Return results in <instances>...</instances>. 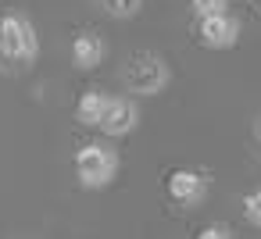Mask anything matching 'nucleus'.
Listing matches in <instances>:
<instances>
[{
	"label": "nucleus",
	"mask_w": 261,
	"mask_h": 239,
	"mask_svg": "<svg viewBox=\"0 0 261 239\" xmlns=\"http://www.w3.org/2000/svg\"><path fill=\"white\" fill-rule=\"evenodd\" d=\"M168 82H172V72H168L161 54H147V50L133 54L122 68V86L133 97H158L168 89Z\"/></svg>",
	"instance_id": "7ed1b4c3"
},
{
	"label": "nucleus",
	"mask_w": 261,
	"mask_h": 239,
	"mask_svg": "<svg viewBox=\"0 0 261 239\" xmlns=\"http://www.w3.org/2000/svg\"><path fill=\"white\" fill-rule=\"evenodd\" d=\"M190 8H193V15H197V18H204V15L225 11V8H229V0H190Z\"/></svg>",
	"instance_id": "9b49d317"
},
{
	"label": "nucleus",
	"mask_w": 261,
	"mask_h": 239,
	"mask_svg": "<svg viewBox=\"0 0 261 239\" xmlns=\"http://www.w3.org/2000/svg\"><path fill=\"white\" fill-rule=\"evenodd\" d=\"M165 189H168V196H172L179 207H200V203L207 200L211 182H207V175H204V171L175 168V171L165 178Z\"/></svg>",
	"instance_id": "39448f33"
},
{
	"label": "nucleus",
	"mask_w": 261,
	"mask_h": 239,
	"mask_svg": "<svg viewBox=\"0 0 261 239\" xmlns=\"http://www.w3.org/2000/svg\"><path fill=\"white\" fill-rule=\"evenodd\" d=\"M68 57H72V65L79 68V72H93V68H100L104 65V57H108V43H104V36L100 33H75L72 36V47H68Z\"/></svg>",
	"instance_id": "0eeeda50"
},
{
	"label": "nucleus",
	"mask_w": 261,
	"mask_h": 239,
	"mask_svg": "<svg viewBox=\"0 0 261 239\" xmlns=\"http://www.w3.org/2000/svg\"><path fill=\"white\" fill-rule=\"evenodd\" d=\"M40 57V36H36V25L11 11L0 18V61H8L11 68H29L36 65Z\"/></svg>",
	"instance_id": "f257e3e1"
},
{
	"label": "nucleus",
	"mask_w": 261,
	"mask_h": 239,
	"mask_svg": "<svg viewBox=\"0 0 261 239\" xmlns=\"http://www.w3.org/2000/svg\"><path fill=\"white\" fill-rule=\"evenodd\" d=\"M254 136H257V139H261V118H257V125H254Z\"/></svg>",
	"instance_id": "ddd939ff"
},
{
	"label": "nucleus",
	"mask_w": 261,
	"mask_h": 239,
	"mask_svg": "<svg viewBox=\"0 0 261 239\" xmlns=\"http://www.w3.org/2000/svg\"><path fill=\"white\" fill-rule=\"evenodd\" d=\"M97 4H100L104 15H111V18H133V15H140L143 0H97Z\"/></svg>",
	"instance_id": "1a4fd4ad"
},
{
	"label": "nucleus",
	"mask_w": 261,
	"mask_h": 239,
	"mask_svg": "<svg viewBox=\"0 0 261 239\" xmlns=\"http://www.w3.org/2000/svg\"><path fill=\"white\" fill-rule=\"evenodd\" d=\"M197 36L207 50H229L240 43V18L229 11L204 15V18H197Z\"/></svg>",
	"instance_id": "20e7f679"
},
{
	"label": "nucleus",
	"mask_w": 261,
	"mask_h": 239,
	"mask_svg": "<svg viewBox=\"0 0 261 239\" xmlns=\"http://www.w3.org/2000/svg\"><path fill=\"white\" fill-rule=\"evenodd\" d=\"M108 100H111V97H108L104 89H86V93H79V100H75V122L86 125V129H97V122H100Z\"/></svg>",
	"instance_id": "6e6552de"
},
{
	"label": "nucleus",
	"mask_w": 261,
	"mask_h": 239,
	"mask_svg": "<svg viewBox=\"0 0 261 239\" xmlns=\"http://www.w3.org/2000/svg\"><path fill=\"white\" fill-rule=\"evenodd\" d=\"M72 168H75V178L83 189H104L115 182L122 161H118V150H111L108 143H83L75 150Z\"/></svg>",
	"instance_id": "f03ea898"
},
{
	"label": "nucleus",
	"mask_w": 261,
	"mask_h": 239,
	"mask_svg": "<svg viewBox=\"0 0 261 239\" xmlns=\"http://www.w3.org/2000/svg\"><path fill=\"white\" fill-rule=\"evenodd\" d=\"M197 239H232V232L225 225H207V228L197 232Z\"/></svg>",
	"instance_id": "f8f14e48"
},
{
	"label": "nucleus",
	"mask_w": 261,
	"mask_h": 239,
	"mask_svg": "<svg viewBox=\"0 0 261 239\" xmlns=\"http://www.w3.org/2000/svg\"><path fill=\"white\" fill-rule=\"evenodd\" d=\"M136 125H140V107H136L133 97H111L108 107H104V114H100V122H97V129H100L108 139L129 136Z\"/></svg>",
	"instance_id": "423d86ee"
},
{
	"label": "nucleus",
	"mask_w": 261,
	"mask_h": 239,
	"mask_svg": "<svg viewBox=\"0 0 261 239\" xmlns=\"http://www.w3.org/2000/svg\"><path fill=\"white\" fill-rule=\"evenodd\" d=\"M240 207H243V218H247L254 228H261V186H257V189H250V193L243 196V203H240Z\"/></svg>",
	"instance_id": "9d476101"
}]
</instances>
